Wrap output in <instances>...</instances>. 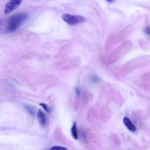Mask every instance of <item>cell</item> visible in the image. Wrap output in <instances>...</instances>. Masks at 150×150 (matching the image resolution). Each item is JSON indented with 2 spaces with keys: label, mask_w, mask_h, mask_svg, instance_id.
<instances>
[{
  "label": "cell",
  "mask_w": 150,
  "mask_h": 150,
  "mask_svg": "<svg viewBox=\"0 0 150 150\" xmlns=\"http://www.w3.org/2000/svg\"><path fill=\"white\" fill-rule=\"evenodd\" d=\"M27 17L28 14L24 12L18 13L11 16L8 20L6 31L8 32L15 31L23 22Z\"/></svg>",
  "instance_id": "1"
},
{
  "label": "cell",
  "mask_w": 150,
  "mask_h": 150,
  "mask_svg": "<svg viewBox=\"0 0 150 150\" xmlns=\"http://www.w3.org/2000/svg\"><path fill=\"white\" fill-rule=\"evenodd\" d=\"M63 20L69 24V25H75L86 21V19L81 15H71L69 13H65L62 16Z\"/></svg>",
  "instance_id": "2"
},
{
  "label": "cell",
  "mask_w": 150,
  "mask_h": 150,
  "mask_svg": "<svg viewBox=\"0 0 150 150\" xmlns=\"http://www.w3.org/2000/svg\"><path fill=\"white\" fill-rule=\"evenodd\" d=\"M21 2L22 0H9V1L5 5L4 13L7 15L16 9L21 5Z\"/></svg>",
  "instance_id": "3"
},
{
  "label": "cell",
  "mask_w": 150,
  "mask_h": 150,
  "mask_svg": "<svg viewBox=\"0 0 150 150\" xmlns=\"http://www.w3.org/2000/svg\"><path fill=\"white\" fill-rule=\"evenodd\" d=\"M37 117L39 124L42 126H45L46 124L47 118L45 112L42 110H39L37 112Z\"/></svg>",
  "instance_id": "4"
},
{
  "label": "cell",
  "mask_w": 150,
  "mask_h": 150,
  "mask_svg": "<svg viewBox=\"0 0 150 150\" xmlns=\"http://www.w3.org/2000/svg\"><path fill=\"white\" fill-rule=\"evenodd\" d=\"M123 122L125 127L131 132H135L136 131V127L134 125V124L131 122V121L127 117H124Z\"/></svg>",
  "instance_id": "5"
},
{
  "label": "cell",
  "mask_w": 150,
  "mask_h": 150,
  "mask_svg": "<svg viewBox=\"0 0 150 150\" xmlns=\"http://www.w3.org/2000/svg\"><path fill=\"white\" fill-rule=\"evenodd\" d=\"M71 133L72 135V137H73L74 139H77L79 138L78 135V132H77V124L76 122H74L73 124V125L71 128Z\"/></svg>",
  "instance_id": "6"
},
{
  "label": "cell",
  "mask_w": 150,
  "mask_h": 150,
  "mask_svg": "<svg viewBox=\"0 0 150 150\" xmlns=\"http://www.w3.org/2000/svg\"><path fill=\"white\" fill-rule=\"evenodd\" d=\"M25 108L28 110V111L31 115H34L35 112V109H34L32 107H31V106H30V105H26V106H25Z\"/></svg>",
  "instance_id": "7"
},
{
  "label": "cell",
  "mask_w": 150,
  "mask_h": 150,
  "mask_svg": "<svg viewBox=\"0 0 150 150\" xmlns=\"http://www.w3.org/2000/svg\"><path fill=\"white\" fill-rule=\"evenodd\" d=\"M50 150H68L67 148L61 146H53L50 148Z\"/></svg>",
  "instance_id": "8"
},
{
  "label": "cell",
  "mask_w": 150,
  "mask_h": 150,
  "mask_svg": "<svg viewBox=\"0 0 150 150\" xmlns=\"http://www.w3.org/2000/svg\"><path fill=\"white\" fill-rule=\"evenodd\" d=\"M39 105H40V106H42V108H43L46 112H50V109L48 108V107H47V105L46 104H45V103H40Z\"/></svg>",
  "instance_id": "9"
},
{
  "label": "cell",
  "mask_w": 150,
  "mask_h": 150,
  "mask_svg": "<svg viewBox=\"0 0 150 150\" xmlns=\"http://www.w3.org/2000/svg\"><path fill=\"white\" fill-rule=\"evenodd\" d=\"M76 93L77 95L79 97L80 96V89H79V88H77V87L76 88Z\"/></svg>",
  "instance_id": "10"
},
{
  "label": "cell",
  "mask_w": 150,
  "mask_h": 150,
  "mask_svg": "<svg viewBox=\"0 0 150 150\" xmlns=\"http://www.w3.org/2000/svg\"><path fill=\"white\" fill-rule=\"evenodd\" d=\"M149 27H146L145 29V32L147 34V35H149Z\"/></svg>",
  "instance_id": "11"
},
{
  "label": "cell",
  "mask_w": 150,
  "mask_h": 150,
  "mask_svg": "<svg viewBox=\"0 0 150 150\" xmlns=\"http://www.w3.org/2000/svg\"><path fill=\"white\" fill-rule=\"evenodd\" d=\"M98 78L97 77H92V81H93L96 82V81H98Z\"/></svg>",
  "instance_id": "12"
},
{
  "label": "cell",
  "mask_w": 150,
  "mask_h": 150,
  "mask_svg": "<svg viewBox=\"0 0 150 150\" xmlns=\"http://www.w3.org/2000/svg\"><path fill=\"white\" fill-rule=\"evenodd\" d=\"M107 1H108V2H113L114 0H106Z\"/></svg>",
  "instance_id": "13"
}]
</instances>
